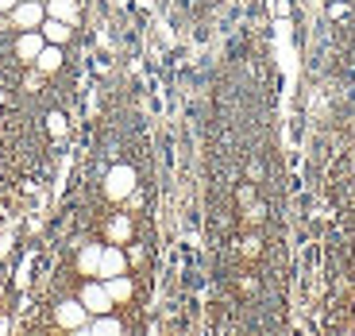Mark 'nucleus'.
Instances as JSON below:
<instances>
[{
    "label": "nucleus",
    "instance_id": "obj_10",
    "mask_svg": "<svg viewBox=\"0 0 355 336\" xmlns=\"http://www.w3.org/2000/svg\"><path fill=\"white\" fill-rule=\"evenodd\" d=\"M105 290L112 301H128L132 298V283H128L124 274H112V278H105Z\"/></svg>",
    "mask_w": 355,
    "mask_h": 336
},
{
    "label": "nucleus",
    "instance_id": "obj_13",
    "mask_svg": "<svg viewBox=\"0 0 355 336\" xmlns=\"http://www.w3.org/2000/svg\"><path fill=\"white\" fill-rule=\"evenodd\" d=\"M97 267H101V248H85V251H81V271L97 274Z\"/></svg>",
    "mask_w": 355,
    "mask_h": 336
},
{
    "label": "nucleus",
    "instance_id": "obj_1",
    "mask_svg": "<svg viewBox=\"0 0 355 336\" xmlns=\"http://www.w3.org/2000/svg\"><path fill=\"white\" fill-rule=\"evenodd\" d=\"M43 19H46V8H43V0H19L16 8H12V24L16 27H43Z\"/></svg>",
    "mask_w": 355,
    "mask_h": 336
},
{
    "label": "nucleus",
    "instance_id": "obj_3",
    "mask_svg": "<svg viewBox=\"0 0 355 336\" xmlns=\"http://www.w3.org/2000/svg\"><path fill=\"white\" fill-rule=\"evenodd\" d=\"M81 305H85L89 313H108L112 310V298H108L105 283H89L85 290H81Z\"/></svg>",
    "mask_w": 355,
    "mask_h": 336
},
{
    "label": "nucleus",
    "instance_id": "obj_9",
    "mask_svg": "<svg viewBox=\"0 0 355 336\" xmlns=\"http://www.w3.org/2000/svg\"><path fill=\"white\" fill-rule=\"evenodd\" d=\"M46 16L73 24V19H78V4H73V0H46Z\"/></svg>",
    "mask_w": 355,
    "mask_h": 336
},
{
    "label": "nucleus",
    "instance_id": "obj_4",
    "mask_svg": "<svg viewBox=\"0 0 355 336\" xmlns=\"http://www.w3.org/2000/svg\"><path fill=\"white\" fill-rule=\"evenodd\" d=\"M43 47H46L43 31H27V35H19V43H16V54L24 58V62H35Z\"/></svg>",
    "mask_w": 355,
    "mask_h": 336
},
{
    "label": "nucleus",
    "instance_id": "obj_11",
    "mask_svg": "<svg viewBox=\"0 0 355 336\" xmlns=\"http://www.w3.org/2000/svg\"><path fill=\"white\" fill-rule=\"evenodd\" d=\"M128 236H132V221H128V217H116V221L108 224V240H116V244H124Z\"/></svg>",
    "mask_w": 355,
    "mask_h": 336
},
{
    "label": "nucleus",
    "instance_id": "obj_8",
    "mask_svg": "<svg viewBox=\"0 0 355 336\" xmlns=\"http://www.w3.org/2000/svg\"><path fill=\"white\" fill-rule=\"evenodd\" d=\"M35 66H39V74H54L58 66H62V51L54 43H46L43 51H39V58H35Z\"/></svg>",
    "mask_w": 355,
    "mask_h": 336
},
{
    "label": "nucleus",
    "instance_id": "obj_14",
    "mask_svg": "<svg viewBox=\"0 0 355 336\" xmlns=\"http://www.w3.org/2000/svg\"><path fill=\"white\" fill-rule=\"evenodd\" d=\"M16 4H19V0H0V12H12Z\"/></svg>",
    "mask_w": 355,
    "mask_h": 336
},
{
    "label": "nucleus",
    "instance_id": "obj_2",
    "mask_svg": "<svg viewBox=\"0 0 355 336\" xmlns=\"http://www.w3.org/2000/svg\"><path fill=\"white\" fill-rule=\"evenodd\" d=\"M132 190H135V170H132V167H112V170H108L105 194L112 197V201H120V197H128Z\"/></svg>",
    "mask_w": 355,
    "mask_h": 336
},
{
    "label": "nucleus",
    "instance_id": "obj_5",
    "mask_svg": "<svg viewBox=\"0 0 355 336\" xmlns=\"http://www.w3.org/2000/svg\"><path fill=\"white\" fill-rule=\"evenodd\" d=\"M101 278H112V274H124V251L120 248H101Z\"/></svg>",
    "mask_w": 355,
    "mask_h": 336
},
{
    "label": "nucleus",
    "instance_id": "obj_6",
    "mask_svg": "<svg viewBox=\"0 0 355 336\" xmlns=\"http://www.w3.org/2000/svg\"><path fill=\"white\" fill-rule=\"evenodd\" d=\"M85 305H81V298L78 301H70V305H62V310H58V325L62 328H85Z\"/></svg>",
    "mask_w": 355,
    "mask_h": 336
},
{
    "label": "nucleus",
    "instance_id": "obj_12",
    "mask_svg": "<svg viewBox=\"0 0 355 336\" xmlns=\"http://www.w3.org/2000/svg\"><path fill=\"white\" fill-rule=\"evenodd\" d=\"M93 333H124V325H120V321L116 317H105V313H97V321H93Z\"/></svg>",
    "mask_w": 355,
    "mask_h": 336
},
{
    "label": "nucleus",
    "instance_id": "obj_7",
    "mask_svg": "<svg viewBox=\"0 0 355 336\" xmlns=\"http://www.w3.org/2000/svg\"><path fill=\"white\" fill-rule=\"evenodd\" d=\"M73 35V24H66V19H43V39H46V43H54V47H58V43H66V39H70Z\"/></svg>",
    "mask_w": 355,
    "mask_h": 336
}]
</instances>
